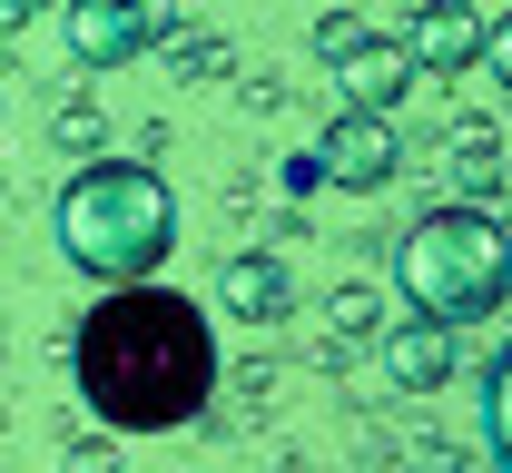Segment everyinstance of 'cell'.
Returning <instances> with one entry per match:
<instances>
[{"mask_svg": "<svg viewBox=\"0 0 512 473\" xmlns=\"http://www.w3.org/2000/svg\"><path fill=\"white\" fill-rule=\"evenodd\" d=\"M453 178H463V198H483V188L503 178V148H493L483 129H463V138H453Z\"/></svg>", "mask_w": 512, "mask_h": 473, "instance_id": "obj_11", "label": "cell"}, {"mask_svg": "<svg viewBox=\"0 0 512 473\" xmlns=\"http://www.w3.org/2000/svg\"><path fill=\"white\" fill-rule=\"evenodd\" d=\"M394 296L414 306V316H434V326H483V316H503L512 296V237L503 217L483 198H453V207H424L404 237H394Z\"/></svg>", "mask_w": 512, "mask_h": 473, "instance_id": "obj_3", "label": "cell"}, {"mask_svg": "<svg viewBox=\"0 0 512 473\" xmlns=\"http://www.w3.org/2000/svg\"><path fill=\"white\" fill-rule=\"evenodd\" d=\"M316 60L335 69V89H345V109H404V89H414V60H404V40H384L375 20H345V10H325L316 20Z\"/></svg>", "mask_w": 512, "mask_h": 473, "instance_id": "obj_4", "label": "cell"}, {"mask_svg": "<svg viewBox=\"0 0 512 473\" xmlns=\"http://www.w3.org/2000/svg\"><path fill=\"white\" fill-rule=\"evenodd\" d=\"M384 375H394L404 395H434V385L453 375V326H434V316L384 326Z\"/></svg>", "mask_w": 512, "mask_h": 473, "instance_id": "obj_9", "label": "cell"}, {"mask_svg": "<svg viewBox=\"0 0 512 473\" xmlns=\"http://www.w3.org/2000/svg\"><path fill=\"white\" fill-rule=\"evenodd\" d=\"M50 237L89 286H138L178 257V188L148 158H89L50 207Z\"/></svg>", "mask_w": 512, "mask_h": 473, "instance_id": "obj_2", "label": "cell"}, {"mask_svg": "<svg viewBox=\"0 0 512 473\" xmlns=\"http://www.w3.org/2000/svg\"><path fill=\"white\" fill-rule=\"evenodd\" d=\"M60 30L79 69H128L168 40V0H60Z\"/></svg>", "mask_w": 512, "mask_h": 473, "instance_id": "obj_5", "label": "cell"}, {"mask_svg": "<svg viewBox=\"0 0 512 473\" xmlns=\"http://www.w3.org/2000/svg\"><path fill=\"white\" fill-rule=\"evenodd\" d=\"M394 168H404L394 119H384V109H335V129L316 138V168H306V178L345 188V198H375V188H394Z\"/></svg>", "mask_w": 512, "mask_h": 473, "instance_id": "obj_6", "label": "cell"}, {"mask_svg": "<svg viewBox=\"0 0 512 473\" xmlns=\"http://www.w3.org/2000/svg\"><path fill=\"white\" fill-rule=\"evenodd\" d=\"M217 306H227V316H256V326H276V316L296 306V276H286V257L237 247V257L217 267Z\"/></svg>", "mask_w": 512, "mask_h": 473, "instance_id": "obj_8", "label": "cell"}, {"mask_svg": "<svg viewBox=\"0 0 512 473\" xmlns=\"http://www.w3.org/2000/svg\"><path fill=\"white\" fill-rule=\"evenodd\" d=\"M473 69H493V79L512 89V10H503V20H483V60H473Z\"/></svg>", "mask_w": 512, "mask_h": 473, "instance_id": "obj_12", "label": "cell"}, {"mask_svg": "<svg viewBox=\"0 0 512 473\" xmlns=\"http://www.w3.org/2000/svg\"><path fill=\"white\" fill-rule=\"evenodd\" d=\"M404 60H414V79H463L483 60V10L473 0H424L414 30H404Z\"/></svg>", "mask_w": 512, "mask_h": 473, "instance_id": "obj_7", "label": "cell"}, {"mask_svg": "<svg viewBox=\"0 0 512 473\" xmlns=\"http://www.w3.org/2000/svg\"><path fill=\"white\" fill-rule=\"evenodd\" d=\"M69 375L109 434H178L217 395V316L158 276L99 286V306L69 336Z\"/></svg>", "mask_w": 512, "mask_h": 473, "instance_id": "obj_1", "label": "cell"}, {"mask_svg": "<svg viewBox=\"0 0 512 473\" xmlns=\"http://www.w3.org/2000/svg\"><path fill=\"white\" fill-rule=\"evenodd\" d=\"M483 454H493V473H512V336L483 365Z\"/></svg>", "mask_w": 512, "mask_h": 473, "instance_id": "obj_10", "label": "cell"}, {"mask_svg": "<svg viewBox=\"0 0 512 473\" xmlns=\"http://www.w3.org/2000/svg\"><path fill=\"white\" fill-rule=\"evenodd\" d=\"M40 10H60V0H0V20L20 30V20H40Z\"/></svg>", "mask_w": 512, "mask_h": 473, "instance_id": "obj_13", "label": "cell"}]
</instances>
